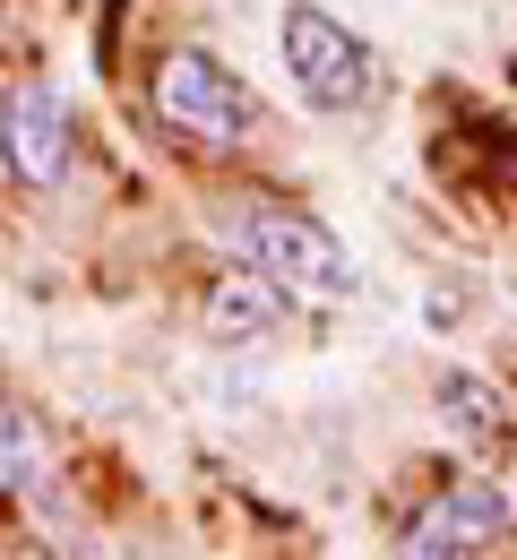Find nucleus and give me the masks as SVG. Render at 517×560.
Here are the masks:
<instances>
[{"label": "nucleus", "instance_id": "obj_2", "mask_svg": "<svg viewBox=\"0 0 517 560\" xmlns=\"http://www.w3.org/2000/svg\"><path fill=\"white\" fill-rule=\"evenodd\" d=\"M155 121H164V139L199 147V155H242L259 139V95L208 44H181L155 61Z\"/></svg>", "mask_w": 517, "mask_h": 560}, {"label": "nucleus", "instance_id": "obj_5", "mask_svg": "<svg viewBox=\"0 0 517 560\" xmlns=\"http://www.w3.org/2000/svg\"><path fill=\"white\" fill-rule=\"evenodd\" d=\"M509 544H517V509L492 483L440 491V500L397 535V552H406V560H492V552H509Z\"/></svg>", "mask_w": 517, "mask_h": 560}, {"label": "nucleus", "instance_id": "obj_7", "mask_svg": "<svg viewBox=\"0 0 517 560\" xmlns=\"http://www.w3.org/2000/svg\"><path fill=\"white\" fill-rule=\"evenodd\" d=\"M440 422H448V440L474 448V457L509 448V406H501V388L483 371H440Z\"/></svg>", "mask_w": 517, "mask_h": 560}, {"label": "nucleus", "instance_id": "obj_6", "mask_svg": "<svg viewBox=\"0 0 517 560\" xmlns=\"http://www.w3.org/2000/svg\"><path fill=\"white\" fill-rule=\"evenodd\" d=\"M285 311H294V293L268 277V268H224L216 293H208V346L224 353H242V346H268L277 328H285Z\"/></svg>", "mask_w": 517, "mask_h": 560}, {"label": "nucleus", "instance_id": "obj_3", "mask_svg": "<svg viewBox=\"0 0 517 560\" xmlns=\"http://www.w3.org/2000/svg\"><path fill=\"white\" fill-rule=\"evenodd\" d=\"M277 52H285V78H294V95L310 113H363L371 95H379L371 44L337 9H319V0H294V9L277 18Z\"/></svg>", "mask_w": 517, "mask_h": 560}, {"label": "nucleus", "instance_id": "obj_8", "mask_svg": "<svg viewBox=\"0 0 517 560\" xmlns=\"http://www.w3.org/2000/svg\"><path fill=\"white\" fill-rule=\"evenodd\" d=\"M0 491L9 500H52V440L26 406L0 397Z\"/></svg>", "mask_w": 517, "mask_h": 560}, {"label": "nucleus", "instance_id": "obj_4", "mask_svg": "<svg viewBox=\"0 0 517 560\" xmlns=\"http://www.w3.org/2000/svg\"><path fill=\"white\" fill-rule=\"evenodd\" d=\"M0 155H9V173L26 190H61L70 182L78 139H70V104H61L52 78H17L0 95Z\"/></svg>", "mask_w": 517, "mask_h": 560}, {"label": "nucleus", "instance_id": "obj_1", "mask_svg": "<svg viewBox=\"0 0 517 560\" xmlns=\"http://www.w3.org/2000/svg\"><path fill=\"white\" fill-rule=\"evenodd\" d=\"M216 233H224V250H233L242 268H268L294 302H354V293H363L354 250H345L319 215L285 208V199H242V208L216 215Z\"/></svg>", "mask_w": 517, "mask_h": 560}]
</instances>
